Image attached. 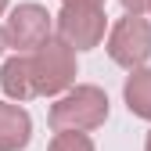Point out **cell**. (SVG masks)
Instances as JSON below:
<instances>
[{"label": "cell", "instance_id": "1", "mask_svg": "<svg viewBox=\"0 0 151 151\" xmlns=\"http://www.w3.org/2000/svg\"><path fill=\"white\" fill-rule=\"evenodd\" d=\"M108 122V93L93 83H72L50 104L54 129H97Z\"/></svg>", "mask_w": 151, "mask_h": 151}, {"label": "cell", "instance_id": "2", "mask_svg": "<svg viewBox=\"0 0 151 151\" xmlns=\"http://www.w3.org/2000/svg\"><path fill=\"white\" fill-rule=\"evenodd\" d=\"M29 68L36 97H58L76 83V50L61 36H47L36 50H29Z\"/></svg>", "mask_w": 151, "mask_h": 151}, {"label": "cell", "instance_id": "3", "mask_svg": "<svg viewBox=\"0 0 151 151\" xmlns=\"http://www.w3.org/2000/svg\"><path fill=\"white\" fill-rule=\"evenodd\" d=\"M104 47H108V58L115 65H122V68L147 65V58H151V22L144 14H129L126 11V18H119L108 29V43Z\"/></svg>", "mask_w": 151, "mask_h": 151}, {"label": "cell", "instance_id": "4", "mask_svg": "<svg viewBox=\"0 0 151 151\" xmlns=\"http://www.w3.org/2000/svg\"><path fill=\"white\" fill-rule=\"evenodd\" d=\"M54 25L72 50H93V47H101L104 32H108V14L97 4H65L61 14L54 18Z\"/></svg>", "mask_w": 151, "mask_h": 151}, {"label": "cell", "instance_id": "5", "mask_svg": "<svg viewBox=\"0 0 151 151\" xmlns=\"http://www.w3.org/2000/svg\"><path fill=\"white\" fill-rule=\"evenodd\" d=\"M4 29V40H7V47H14L18 54H29V50H36L47 36H54V14L43 7V4H18V7H11V14H7V22L0 25Z\"/></svg>", "mask_w": 151, "mask_h": 151}, {"label": "cell", "instance_id": "6", "mask_svg": "<svg viewBox=\"0 0 151 151\" xmlns=\"http://www.w3.org/2000/svg\"><path fill=\"white\" fill-rule=\"evenodd\" d=\"M32 137V119L22 104L0 101V151H22Z\"/></svg>", "mask_w": 151, "mask_h": 151}, {"label": "cell", "instance_id": "7", "mask_svg": "<svg viewBox=\"0 0 151 151\" xmlns=\"http://www.w3.org/2000/svg\"><path fill=\"white\" fill-rule=\"evenodd\" d=\"M0 90H4L11 101H18V104L29 101V97H36L29 54H18V50H14V58H7L4 65H0Z\"/></svg>", "mask_w": 151, "mask_h": 151}, {"label": "cell", "instance_id": "8", "mask_svg": "<svg viewBox=\"0 0 151 151\" xmlns=\"http://www.w3.org/2000/svg\"><path fill=\"white\" fill-rule=\"evenodd\" d=\"M122 101L137 119H151V68L147 65L129 68L126 83H122Z\"/></svg>", "mask_w": 151, "mask_h": 151}, {"label": "cell", "instance_id": "9", "mask_svg": "<svg viewBox=\"0 0 151 151\" xmlns=\"http://www.w3.org/2000/svg\"><path fill=\"white\" fill-rule=\"evenodd\" d=\"M47 151H93V140L86 129H58Z\"/></svg>", "mask_w": 151, "mask_h": 151}, {"label": "cell", "instance_id": "10", "mask_svg": "<svg viewBox=\"0 0 151 151\" xmlns=\"http://www.w3.org/2000/svg\"><path fill=\"white\" fill-rule=\"evenodd\" d=\"M119 4H122L129 14H144V11L151 7V0H119Z\"/></svg>", "mask_w": 151, "mask_h": 151}, {"label": "cell", "instance_id": "11", "mask_svg": "<svg viewBox=\"0 0 151 151\" xmlns=\"http://www.w3.org/2000/svg\"><path fill=\"white\" fill-rule=\"evenodd\" d=\"M61 4H97V7H104V0H61Z\"/></svg>", "mask_w": 151, "mask_h": 151}, {"label": "cell", "instance_id": "12", "mask_svg": "<svg viewBox=\"0 0 151 151\" xmlns=\"http://www.w3.org/2000/svg\"><path fill=\"white\" fill-rule=\"evenodd\" d=\"M4 50H7V40H4V29H0V58H4Z\"/></svg>", "mask_w": 151, "mask_h": 151}, {"label": "cell", "instance_id": "13", "mask_svg": "<svg viewBox=\"0 0 151 151\" xmlns=\"http://www.w3.org/2000/svg\"><path fill=\"white\" fill-rule=\"evenodd\" d=\"M144 151H151V133H147V140H144Z\"/></svg>", "mask_w": 151, "mask_h": 151}, {"label": "cell", "instance_id": "14", "mask_svg": "<svg viewBox=\"0 0 151 151\" xmlns=\"http://www.w3.org/2000/svg\"><path fill=\"white\" fill-rule=\"evenodd\" d=\"M4 11H7V0H0V14H4Z\"/></svg>", "mask_w": 151, "mask_h": 151}, {"label": "cell", "instance_id": "15", "mask_svg": "<svg viewBox=\"0 0 151 151\" xmlns=\"http://www.w3.org/2000/svg\"><path fill=\"white\" fill-rule=\"evenodd\" d=\"M147 11H151V7H147Z\"/></svg>", "mask_w": 151, "mask_h": 151}]
</instances>
